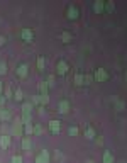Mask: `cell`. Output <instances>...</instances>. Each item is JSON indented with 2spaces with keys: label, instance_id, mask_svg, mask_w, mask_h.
Segmentation results:
<instances>
[{
  "label": "cell",
  "instance_id": "8",
  "mask_svg": "<svg viewBox=\"0 0 127 163\" xmlns=\"http://www.w3.org/2000/svg\"><path fill=\"white\" fill-rule=\"evenodd\" d=\"M58 111L61 112V114H66V112L69 111V102H68V100H59Z\"/></svg>",
  "mask_w": 127,
  "mask_h": 163
},
{
  "label": "cell",
  "instance_id": "9",
  "mask_svg": "<svg viewBox=\"0 0 127 163\" xmlns=\"http://www.w3.org/2000/svg\"><path fill=\"white\" fill-rule=\"evenodd\" d=\"M93 10H95V14H102V12L105 10V2H100V0H97V2L93 3Z\"/></svg>",
  "mask_w": 127,
  "mask_h": 163
},
{
  "label": "cell",
  "instance_id": "15",
  "mask_svg": "<svg viewBox=\"0 0 127 163\" xmlns=\"http://www.w3.org/2000/svg\"><path fill=\"white\" fill-rule=\"evenodd\" d=\"M48 90H49L48 82H41V83H39V92H41V95H48Z\"/></svg>",
  "mask_w": 127,
  "mask_h": 163
},
{
  "label": "cell",
  "instance_id": "17",
  "mask_svg": "<svg viewBox=\"0 0 127 163\" xmlns=\"http://www.w3.org/2000/svg\"><path fill=\"white\" fill-rule=\"evenodd\" d=\"M39 156H41V160H42L44 163H48L49 160H51V156H49V151H48V150H41Z\"/></svg>",
  "mask_w": 127,
  "mask_h": 163
},
{
  "label": "cell",
  "instance_id": "39",
  "mask_svg": "<svg viewBox=\"0 0 127 163\" xmlns=\"http://www.w3.org/2000/svg\"><path fill=\"white\" fill-rule=\"evenodd\" d=\"M87 163H95V162H92V160H87Z\"/></svg>",
  "mask_w": 127,
  "mask_h": 163
},
{
  "label": "cell",
  "instance_id": "7",
  "mask_svg": "<svg viewBox=\"0 0 127 163\" xmlns=\"http://www.w3.org/2000/svg\"><path fill=\"white\" fill-rule=\"evenodd\" d=\"M49 129H51V133H54V134H58L59 131H61V122L59 121H49Z\"/></svg>",
  "mask_w": 127,
  "mask_h": 163
},
{
  "label": "cell",
  "instance_id": "38",
  "mask_svg": "<svg viewBox=\"0 0 127 163\" xmlns=\"http://www.w3.org/2000/svg\"><path fill=\"white\" fill-rule=\"evenodd\" d=\"M2 88H3V85H2V82H0V92H2Z\"/></svg>",
  "mask_w": 127,
  "mask_h": 163
},
{
  "label": "cell",
  "instance_id": "27",
  "mask_svg": "<svg viewBox=\"0 0 127 163\" xmlns=\"http://www.w3.org/2000/svg\"><path fill=\"white\" fill-rule=\"evenodd\" d=\"M7 73V65L5 61H0V75H5Z\"/></svg>",
  "mask_w": 127,
  "mask_h": 163
},
{
  "label": "cell",
  "instance_id": "22",
  "mask_svg": "<svg viewBox=\"0 0 127 163\" xmlns=\"http://www.w3.org/2000/svg\"><path fill=\"white\" fill-rule=\"evenodd\" d=\"M24 134H34V124H26V127H24Z\"/></svg>",
  "mask_w": 127,
  "mask_h": 163
},
{
  "label": "cell",
  "instance_id": "25",
  "mask_svg": "<svg viewBox=\"0 0 127 163\" xmlns=\"http://www.w3.org/2000/svg\"><path fill=\"white\" fill-rule=\"evenodd\" d=\"M114 9H115L114 2H105V10H107V12H114Z\"/></svg>",
  "mask_w": 127,
  "mask_h": 163
},
{
  "label": "cell",
  "instance_id": "16",
  "mask_svg": "<svg viewBox=\"0 0 127 163\" xmlns=\"http://www.w3.org/2000/svg\"><path fill=\"white\" fill-rule=\"evenodd\" d=\"M36 65H37V70H39V71H44V68H46V59H44V56L37 58V63H36Z\"/></svg>",
  "mask_w": 127,
  "mask_h": 163
},
{
  "label": "cell",
  "instance_id": "3",
  "mask_svg": "<svg viewBox=\"0 0 127 163\" xmlns=\"http://www.w3.org/2000/svg\"><path fill=\"white\" fill-rule=\"evenodd\" d=\"M66 17L69 20H76L80 17V10L75 7V5H69L68 9H66Z\"/></svg>",
  "mask_w": 127,
  "mask_h": 163
},
{
  "label": "cell",
  "instance_id": "4",
  "mask_svg": "<svg viewBox=\"0 0 127 163\" xmlns=\"http://www.w3.org/2000/svg\"><path fill=\"white\" fill-rule=\"evenodd\" d=\"M68 70H69V66L65 59H59L58 63H56V71H58V75H66Z\"/></svg>",
  "mask_w": 127,
  "mask_h": 163
},
{
  "label": "cell",
  "instance_id": "26",
  "mask_svg": "<svg viewBox=\"0 0 127 163\" xmlns=\"http://www.w3.org/2000/svg\"><path fill=\"white\" fill-rule=\"evenodd\" d=\"M22 95H24V94H22L20 88H17V90L14 92V99H15V100H22Z\"/></svg>",
  "mask_w": 127,
  "mask_h": 163
},
{
  "label": "cell",
  "instance_id": "32",
  "mask_svg": "<svg viewBox=\"0 0 127 163\" xmlns=\"http://www.w3.org/2000/svg\"><path fill=\"white\" fill-rule=\"evenodd\" d=\"M48 85L49 87L54 85V77H53V75H49V77H48Z\"/></svg>",
  "mask_w": 127,
  "mask_h": 163
},
{
  "label": "cell",
  "instance_id": "23",
  "mask_svg": "<svg viewBox=\"0 0 127 163\" xmlns=\"http://www.w3.org/2000/svg\"><path fill=\"white\" fill-rule=\"evenodd\" d=\"M42 131H44V129H42V126L41 124H34V134L36 136H41L42 134Z\"/></svg>",
  "mask_w": 127,
  "mask_h": 163
},
{
  "label": "cell",
  "instance_id": "30",
  "mask_svg": "<svg viewBox=\"0 0 127 163\" xmlns=\"http://www.w3.org/2000/svg\"><path fill=\"white\" fill-rule=\"evenodd\" d=\"M114 100H115V109H117V111H122V109H124V102H122V100H117V99H114Z\"/></svg>",
  "mask_w": 127,
  "mask_h": 163
},
{
  "label": "cell",
  "instance_id": "29",
  "mask_svg": "<svg viewBox=\"0 0 127 163\" xmlns=\"http://www.w3.org/2000/svg\"><path fill=\"white\" fill-rule=\"evenodd\" d=\"M39 95H41V94H39ZM48 102H49V95H41V106L44 107Z\"/></svg>",
  "mask_w": 127,
  "mask_h": 163
},
{
  "label": "cell",
  "instance_id": "40",
  "mask_svg": "<svg viewBox=\"0 0 127 163\" xmlns=\"http://www.w3.org/2000/svg\"><path fill=\"white\" fill-rule=\"evenodd\" d=\"M124 77H126V80H127V71H126V75H124Z\"/></svg>",
  "mask_w": 127,
  "mask_h": 163
},
{
  "label": "cell",
  "instance_id": "31",
  "mask_svg": "<svg viewBox=\"0 0 127 163\" xmlns=\"http://www.w3.org/2000/svg\"><path fill=\"white\" fill-rule=\"evenodd\" d=\"M95 78H93V75H85V83H90V82H93Z\"/></svg>",
  "mask_w": 127,
  "mask_h": 163
},
{
  "label": "cell",
  "instance_id": "19",
  "mask_svg": "<svg viewBox=\"0 0 127 163\" xmlns=\"http://www.w3.org/2000/svg\"><path fill=\"white\" fill-rule=\"evenodd\" d=\"M75 83H76V85H83V83H85V75L76 73V75H75Z\"/></svg>",
  "mask_w": 127,
  "mask_h": 163
},
{
  "label": "cell",
  "instance_id": "35",
  "mask_svg": "<svg viewBox=\"0 0 127 163\" xmlns=\"http://www.w3.org/2000/svg\"><path fill=\"white\" fill-rule=\"evenodd\" d=\"M3 44H5V38H3V36H0V46H3Z\"/></svg>",
  "mask_w": 127,
  "mask_h": 163
},
{
  "label": "cell",
  "instance_id": "21",
  "mask_svg": "<svg viewBox=\"0 0 127 163\" xmlns=\"http://www.w3.org/2000/svg\"><path fill=\"white\" fill-rule=\"evenodd\" d=\"M31 102H32V106L36 107H41V95H32L31 97Z\"/></svg>",
  "mask_w": 127,
  "mask_h": 163
},
{
  "label": "cell",
  "instance_id": "18",
  "mask_svg": "<svg viewBox=\"0 0 127 163\" xmlns=\"http://www.w3.org/2000/svg\"><path fill=\"white\" fill-rule=\"evenodd\" d=\"M103 163H114V155L110 153V151L103 153Z\"/></svg>",
  "mask_w": 127,
  "mask_h": 163
},
{
  "label": "cell",
  "instance_id": "10",
  "mask_svg": "<svg viewBox=\"0 0 127 163\" xmlns=\"http://www.w3.org/2000/svg\"><path fill=\"white\" fill-rule=\"evenodd\" d=\"M17 77L19 78L27 77V65H19V66H17Z\"/></svg>",
  "mask_w": 127,
  "mask_h": 163
},
{
  "label": "cell",
  "instance_id": "28",
  "mask_svg": "<svg viewBox=\"0 0 127 163\" xmlns=\"http://www.w3.org/2000/svg\"><path fill=\"white\" fill-rule=\"evenodd\" d=\"M10 163H24V162H22V156L14 155V156H12V160H10Z\"/></svg>",
  "mask_w": 127,
  "mask_h": 163
},
{
  "label": "cell",
  "instance_id": "6",
  "mask_svg": "<svg viewBox=\"0 0 127 163\" xmlns=\"http://www.w3.org/2000/svg\"><path fill=\"white\" fill-rule=\"evenodd\" d=\"M20 38H22V41H26V43H31V41L34 39V32H32L31 29H22Z\"/></svg>",
  "mask_w": 127,
  "mask_h": 163
},
{
  "label": "cell",
  "instance_id": "2",
  "mask_svg": "<svg viewBox=\"0 0 127 163\" xmlns=\"http://www.w3.org/2000/svg\"><path fill=\"white\" fill-rule=\"evenodd\" d=\"M93 78H95L97 82H100V83L107 82V78H108L107 70H103V68H97V70H95V73H93Z\"/></svg>",
  "mask_w": 127,
  "mask_h": 163
},
{
  "label": "cell",
  "instance_id": "1",
  "mask_svg": "<svg viewBox=\"0 0 127 163\" xmlns=\"http://www.w3.org/2000/svg\"><path fill=\"white\" fill-rule=\"evenodd\" d=\"M24 134V122L20 121V117H15L10 124V136H22Z\"/></svg>",
  "mask_w": 127,
  "mask_h": 163
},
{
  "label": "cell",
  "instance_id": "36",
  "mask_svg": "<svg viewBox=\"0 0 127 163\" xmlns=\"http://www.w3.org/2000/svg\"><path fill=\"white\" fill-rule=\"evenodd\" d=\"M5 95H7V97H10V95H12V90H10V88H7V92H5Z\"/></svg>",
  "mask_w": 127,
  "mask_h": 163
},
{
  "label": "cell",
  "instance_id": "33",
  "mask_svg": "<svg viewBox=\"0 0 127 163\" xmlns=\"http://www.w3.org/2000/svg\"><path fill=\"white\" fill-rule=\"evenodd\" d=\"M95 143H97L98 146H100V144H103V138H102V136H97V138H95Z\"/></svg>",
  "mask_w": 127,
  "mask_h": 163
},
{
  "label": "cell",
  "instance_id": "5",
  "mask_svg": "<svg viewBox=\"0 0 127 163\" xmlns=\"http://www.w3.org/2000/svg\"><path fill=\"white\" fill-rule=\"evenodd\" d=\"M10 141H12V136L10 134H2L0 136V148H2V150H7L10 146Z\"/></svg>",
  "mask_w": 127,
  "mask_h": 163
},
{
  "label": "cell",
  "instance_id": "13",
  "mask_svg": "<svg viewBox=\"0 0 127 163\" xmlns=\"http://www.w3.org/2000/svg\"><path fill=\"white\" fill-rule=\"evenodd\" d=\"M22 150H26V151L32 150V139L31 138H24L22 139Z\"/></svg>",
  "mask_w": 127,
  "mask_h": 163
},
{
  "label": "cell",
  "instance_id": "20",
  "mask_svg": "<svg viewBox=\"0 0 127 163\" xmlns=\"http://www.w3.org/2000/svg\"><path fill=\"white\" fill-rule=\"evenodd\" d=\"M20 121L24 122V126H26V124H32V117H31V114H22Z\"/></svg>",
  "mask_w": 127,
  "mask_h": 163
},
{
  "label": "cell",
  "instance_id": "11",
  "mask_svg": "<svg viewBox=\"0 0 127 163\" xmlns=\"http://www.w3.org/2000/svg\"><path fill=\"white\" fill-rule=\"evenodd\" d=\"M85 138H87V139H95V138H97V134H95V129H93L92 126H88L87 129H85Z\"/></svg>",
  "mask_w": 127,
  "mask_h": 163
},
{
  "label": "cell",
  "instance_id": "12",
  "mask_svg": "<svg viewBox=\"0 0 127 163\" xmlns=\"http://www.w3.org/2000/svg\"><path fill=\"white\" fill-rule=\"evenodd\" d=\"M59 38H61V41H63V43H65V44H68V43H71V39H73V36H71V34H69L68 31H63V32H61V36H59Z\"/></svg>",
  "mask_w": 127,
  "mask_h": 163
},
{
  "label": "cell",
  "instance_id": "24",
  "mask_svg": "<svg viewBox=\"0 0 127 163\" xmlns=\"http://www.w3.org/2000/svg\"><path fill=\"white\" fill-rule=\"evenodd\" d=\"M78 133H80V131H78V127H76V126H71V127L68 129V134L69 136H78Z\"/></svg>",
  "mask_w": 127,
  "mask_h": 163
},
{
  "label": "cell",
  "instance_id": "37",
  "mask_svg": "<svg viewBox=\"0 0 127 163\" xmlns=\"http://www.w3.org/2000/svg\"><path fill=\"white\" fill-rule=\"evenodd\" d=\"M36 163H44V162L41 160V156H36Z\"/></svg>",
  "mask_w": 127,
  "mask_h": 163
},
{
  "label": "cell",
  "instance_id": "14",
  "mask_svg": "<svg viewBox=\"0 0 127 163\" xmlns=\"http://www.w3.org/2000/svg\"><path fill=\"white\" fill-rule=\"evenodd\" d=\"M32 109H34L32 102H24V104H22V114H31Z\"/></svg>",
  "mask_w": 127,
  "mask_h": 163
},
{
  "label": "cell",
  "instance_id": "34",
  "mask_svg": "<svg viewBox=\"0 0 127 163\" xmlns=\"http://www.w3.org/2000/svg\"><path fill=\"white\" fill-rule=\"evenodd\" d=\"M5 99H7V97L0 95V107H3V106H5Z\"/></svg>",
  "mask_w": 127,
  "mask_h": 163
}]
</instances>
